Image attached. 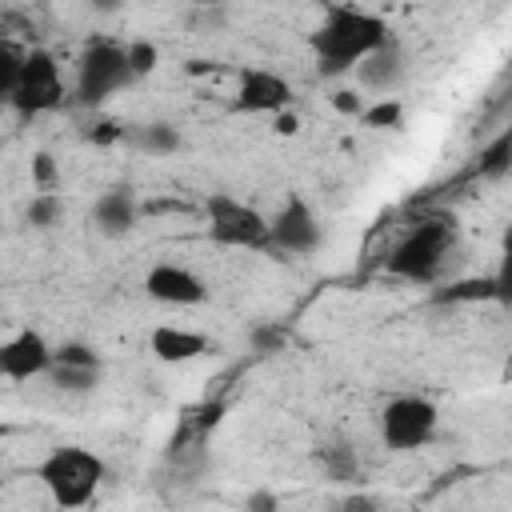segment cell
Masks as SVG:
<instances>
[{"instance_id":"6da1fadb","label":"cell","mask_w":512,"mask_h":512,"mask_svg":"<svg viewBox=\"0 0 512 512\" xmlns=\"http://www.w3.org/2000/svg\"><path fill=\"white\" fill-rule=\"evenodd\" d=\"M388 40L392 36H388V24L380 16L352 8V4H332L312 32V52L320 60V72L336 76V72H352L364 56H372Z\"/></svg>"},{"instance_id":"7a4b0ae2","label":"cell","mask_w":512,"mask_h":512,"mask_svg":"<svg viewBox=\"0 0 512 512\" xmlns=\"http://www.w3.org/2000/svg\"><path fill=\"white\" fill-rule=\"evenodd\" d=\"M104 472H108L104 460L80 444H60L36 464V480L48 488L52 504L60 508H84L96 496Z\"/></svg>"},{"instance_id":"3957f363","label":"cell","mask_w":512,"mask_h":512,"mask_svg":"<svg viewBox=\"0 0 512 512\" xmlns=\"http://www.w3.org/2000/svg\"><path fill=\"white\" fill-rule=\"evenodd\" d=\"M452 240H456L452 216H428L388 252L384 272L396 276V280H408V284H432L444 268V256H448Z\"/></svg>"},{"instance_id":"277c9868","label":"cell","mask_w":512,"mask_h":512,"mask_svg":"<svg viewBox=\"0 0 512 512\" xmlns=\"http://www.w3.org/2000/svg\"><path fill=\"white\" fill-rule=\"evenodd\" d=\"M204 216H208V236L220 248H272V216L228 192H212L204 200Z\"/></svg>"},{"instance_id":"5b68a950","label":"cell","mask_w":512,"mask_h":512,"mask_svg":"<svg viewBox=\"0 0 512 512\" xmlns=\"http://www.w3.org/2000/svg\"><path fill=\"white\" fill-rule=\"evenodd\" d=\"M136 80L132 64H128V52L120 44H108V40H92L84 48V56L76 60V100L96 108L104 104L112 92L128 88Z\"/></svg>"},{"instance_id":"8992f818","label":"cell","mask_w":512,"mask_h":512,"mask_svg":"<svg viewBox=\"0 0 512 512\" xmlns=\"http://www.w3.org/2000/svg\"><path fill=\"white\" fill-rule=\"evenodd\" d=\"M4 100H8V108H12L16 116H24V120L60 108V100H64V80H60L56 56L44 52V48H32V52L24 56V68H20L16 88H12Z\"/></svg>"},{"instance_id":"52a82bcc","label":"cell","mask_w":512,"mask_h":512,"mask_svg":"<svg viewBox=\"0 0 512 512\" xmlns=\"http://www.w3.org/2000/svg\"><path fill=\"white\" fill-rule=\"evenodd\" d=\"M436 404L424 396H392L380 412V436L392 452H412L424 448L436 436Z\"/></svg>"},{"instance_id":"ba28073f","label":"cell","mask_w":512,"mask_h":512,"mask_svg":"<svg viewBox=\"0 0 512 512\" xmlns=\"http://www.w3.org/2000/svg\"><path fill=\"white\" fill-rule=\"evenodd\" d=\"M292 100V84L272 68H240L232 108L244 116H276Z\"/></svg>"},{"instance_id":"9c48e42d","label":"cell","mask_w":512,"mask_h":512,"mask_svg":"<svg viewBox=\"0 0 512 512\" xmlns=\"http://www.w3.org/2000/svg\"><path fill=\"white\" fill-rule=\"evenodd\" d=\"M320 220L304 196H288L272 216V248L288 256H308L320 248Z\"/></svg>"},{"instance_id":"30bf717a","label":"cell","mask_w":512,"mask_h":512,"mask_svg":"<svg viewBox=\"0 0 512 512\" xmlns=\"http://www.w3.org/2000/svg\"><path fill=\"white\" fill-rule=\"evenodd\" d=\"M56 360V348L36 332V328H20L16 336H8L0 344V372L8 380H32V376H48Z\"/></svg>"},{"instance_id":"8fae6325","label":"cell","mask_w":512,"mask_h":512,"mask_svg":"<svg viewBox=\"0 0 512 512\" xmlns=\"http://www.w3.org/2000/svg\"><path fill=\"white\" fill-rule=\"evenodd\" d=\"M144 292L152 300H160V304H172V308H192V304L208 300L204 280L192 268H184V264H156V268H148Z\"/></svg>"},{"instance_id":"7c38bea8","label":"cell","mask_w":512,"mask_h":512,"mask_svg":"<svg viewBox=\"0 0 512 512\" xmlns=\"http://www.w3.org/2000/svg\"><path fill=\"white\" fill-rule=\"evenodd\" d=\"M92 224H96L104 236H112V240L128 236V232L140 224V204H136L132 188H108V192L92 204Z\"/></svg>"},{"instance_id":"4fadbf2b","label":"cell","mask_w":512,"mask_h":512,"mask_svg":"<svg viewBox=\"0 0 512 512\" xmlns=\"http://www.w3.org/2000/svg\"><path fill=\"white\" fill-rule=\"evenodd\" d=\"M148 348H152V356H156V360H164V364H184V360L204 356L212 344H208V336H204V332L176 328V324H160V328H152Z\"/></svg>"},{"instance_id":"5bb4252c","label":"cell","mask_w":512,"mask_h":512,"mask_svg":"<svg viewBox=\"0 0 512 512\" xmlns=\"http://www.w3.org/2000/svg\"><path fill=\"white\" fill-rule=\"evenodd\" d=\"M356 76H360V84H364V88H372V92L388 96V92L396 88V80L404 76V56H400V48L388 40L384 48H376L372 56H364V60L356 64Z\"/></svg>"},{"instance_id":"9a60e30c","label":"cell","mask_w":512,"mask_h":512,"mask_svg":"<svg viewBox=\"0 0 512 512\" xmlns=\"http://www.w3.org/2000/svg\"><path fill=\"white\" fill-rule=\"evenodd\" d=\"M496 300V276H464L432 292V304H480Z\"/></svg>"},{"instance_id":"2e32d148","label":"cell","mask_w":512,"mask_h":512,"mask_svg":"<svg viewBox=\"0 0 512 512\" xmlns=\"http://www.w3.org/2000/svg\"><path fill=\"white\" fill-rule=\"evenodd\" d=\"M136 148L140 152H148V156H172V152H180V128L176 124H168V120H152V124H140L136 128Z\"/></svg>"},{"instance_id":"e0dca14e","label":"cell","mask_w":512,"mask_h":512,"mask_svg":"<svg viewBox=\"0 0 512 512\" xmlns=\"http://www.w3.org/2000/svg\"><path fill=\"white\" fill-rule=\"evenodd\" d=\"M52 384L60 392H92L100 384V364H76V360H52L48 368Z\"/></svg>"},{"instance_id":"ac0fdd59","label":"cell","mask_w":512,"mask_h":512,"mask_svg":"<svg viewBox=\"0 0 512 512\" xmlns=\"http://www.w3.org/2000/svg\"><path fill=\"white\" fill-rule=\"evenodd\" d=\"M360 124L364 128H400L404 124V104L396 96H376V104H364Z\"/></svg>"},{"instance_id":"d6986e66","label":"cell","mask_w":512,"mask_h":512,"mask_svg":"<svg viewBox=\"0 0 512 512\" xmlns=\"http://www.w3.org/2000/svg\"><path fill=\"white\" fill-rule=\"evenodd\" d=\"M60 212H64L60 196L40 188V192L32 196V204H28V224H32V228H52V224L60 220Z\"/></svg>"},{"instance_id":"ffe728a7","label":"cell","mask_w":512,"mask_h":512,"mask_svg":"<svg viewBox=\"0 0 512 512\" xmlns=\"http://www.w3.org/2000/svg\"><path fill=\"white\" fill-rule=\"evenodd\" d=\"M124 52H128V64H132L136 80H140V76H152L156 64H160V48H156L152 40H144V36H140V40H128Z\"/></svg>"},{"instance_id":"44dd1931","label":"cell","mask_w":512,"mask_h":512,"mask_svg":"<svg viewBox=\"0 0 512 512\" xmlns=\"http://www.w3.org/2000/svg\"><path fill=\"white\" fill-rule=\"evenodd\" d=\"M24 48H16L12 40H4L0 44V96H8L12 88H16V80H20V68H24Z\"/></svg>"},{"instance_id":"7402d4cb","label":"cell","mask_w":512,"mask_h":512,"mask_svg":"<svg viewBox=\"0 0 512 512\" xmlns=\"http://www.w3.org/2000/svg\"><path fill=\"white\" fill-rule=\"evenodd\" d=\"M492 276H496V300L500 304H512V224L500 236V268Z\"/></svg>"},{"instance_id":"603a6c76","label":"cell","mask_w":512,"mask_h":512,"mask_svg":"<svg viewBox=\"0 0 512 512\" xmlns=\"http://www.w3.org/2000/svg\"><path fill=\"white\" fill-rule=\"evenodd\" d=\"M324 468L332 480H356L360 464H356V452L348 444H332V448H324Z\"/></svg>"},{"instance_id":"cb8c5ba5","label":"cell","mask_w":512,"mask_h":512,"mask_svg":"<svg viewBox=\"0 0 512 512\" xmlns=\"http://www.w3.org/2000/svg\"><path fill=\"white\" fill-rule=\"evenodd\" d=\"M248 344H252L256 352L272 356V352H280V348H284V332H280L276 324H256V328L248 332Z\"/></svg>"},{"instance_id":"d4e9b609","label":"cell","mask_w":512,"mask_h":512,"mask_svg":"<svg viewBox=\"0 0 512 512\" xmlns=\"http://www.w3.org/2000/svg\"><path fill=\"white\" fill-rule=\"evenodd\" d=\"M32 180H36V188H44V192L56 188V164H52L48 152H36V156H32Z\"/></svg>"},{"instance_id":"484cf974","label":"cell","mask_w":512,"mask_h":512,"mask_svg":"<svg viewBox=\"0 0 512 512\" xmlns=\"http://www.w3.org/2000/svg\"><path fill=\"white\" fill-rule=\"evenodd\" d=\"M56 360H76V364H100V356L84 344V340H64L60 348H56Z\"/></svg>"},{"instance_id":"4316f807","label":"cell","mask_w":512,"mask_h":512,"mask_svg":"<svg viewBox=\"0 0 512 512\" xmlns=\"http://www.w3.org/2000/svg\"><path fill=\"white\" fill-rule=\"evenodd\" d=\"M332 108H336V112H344V116H356V120H360V112H364V100H360V92H352V88H340V92H332Z\"/></svg>"},{"instance_id":"83f0119b","label":"cell","mask_w":512,"mask_h":512,"mask_svg":"<svg viewBox=\"0 0 512 512\" xmlns=\"http://www.w3.org/2000/svg\"><path fill=\"white\" fill-rule=\"evenodd\" d=\"M128 132L120 128V124H112V120H104V124H92V132H88V140H96V144H112V140H124Z\"/></svg>"},{"instance_id":"f1b7e54d","label":"cell","mask_w":512,"mask_h":512,"mask_svg":"<svg viewBox=\"0 0 512 512\" xmlns=\"http://www.w3.org/2000/svg\"><path fill=\"white\" fill-rule=\"evenodd\" d=\"M272 128H276L280 136H292V132L300 128V120H296L292 112H276V120H272Z\"/></svg>"},{"instance_id":"f546056e","label":"cell","mask_w":512,"mask_h":512,"mask_svg":"<svg viewBox=\"0 0 512 512\" xmlns=\"http://www.w3.org/2000/svg\"><path fill=\"white\" fill-rule=\"evenodd\" d=\"M248 508H268V512H272V508H276V496H268V492H252V496H248Z\"/></svg>"},{"instance_id":"4dcf8cb0","label":"cell","mask_w":512,"mask_h":512,"mask_svg":"<svg viewBox=\"0 0 512 512\" xmlns=\"http://www.w3.org/2000/svg\"><path fill=\"white\" fill-rule=\"evenodd\" d=\"M344 508H376V500H368V496H348Z\"/></svg>"},{"instance_id":"1f68e13d","label":"cell","mask_w":512,"mask_h":512,"mask_svg":"<svg viewBox=\"0 0 512 512\" xmlns=\"http://www.w3.org/2000/svg\"><path fill=\"white\" fill-rule=\"evenodd\" d=\"M92 8H96V12H116L120 0H92Z\"/></svg>"},{"instance_id":"d6a6232c","label":"cell","mask_w":512,"mask_h":512,"mask_svg":"<svg viewBox=\"0 0 512 512\" xmlns=\"http://www.w3.org/2000/svg\"><path fill=\"white\" fill-rule=\"evenodd\" d=\"M508 376H512V360H508Z\"/></svg>"}]
</instances>
